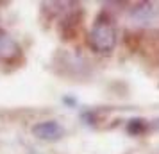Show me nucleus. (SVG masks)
Segmentation results:
<instances>
[{"label":"nucleus","mask_w":159,"mask_h":154,"mask_svg":"<svg viewBox=\"0 0 159 154\" xmlns=\"http://www.w3.org/2000/svg\"><path fill=\"white\" fill-rule=\"evenodd\" d=\"M116 40H118V30H116L115 20L107 13L98 15L88 34V43L91 47V50L107 56L115 50Z\"/></svg>","instance_id":"nucleus-1"},{"label":"nucleus","mask_w":159,"mask_h":154,"mask_svg":"<svg viewBox=\"0 0 159 154\" xmlns=\"http://www.w3.org/2000/svg\"><path fill=\"white\" fill-rule=\"evenodd\" d=\"M130 20H132L134 25L143 27V29L157 27L159 25V4L145 2V4H139L138 7H132Z\"/></svg>","instance_id":"nucleus-2"},{"label":"nucleus","mask_w":159,"mask_h":154,"mask_svg":"<svg viewBox=\"0 0 159 154\" xmlns=\"http://www.w3.org/2000/svg\"><path fill=\"white\" fill-rule=\"evenodd\" d=\"M32 134L43 142H56L65 134V129L57 120H45V122H38L32 127Z\"/></svg>","instance_id":"nucleus-3"},{"label":"nucleus","mask_w":159,"mask_h":154,"mask_svg":"<svg viewBox=\"0 0 159 154\" xmlns=\"http://www.w3.org/2000/svg\"><path fill=\"white\" fill-rule=\"evenodd\" d=\"M20 47L11 36L6 32H0V59L4 61H15L20 56Z\"/></svg>","instance_id":"nucleus-4"},{"label":"nucleus","mask_w":159,"mask_h":154,"mask_svg":"<svg viewBox=\"0 0 159 154\" xmlns=\"http://www.w3.org/2000/svg\"><path fill=\"white\" fill-rule=\"evenodd\" d=\"M147 120H143V118H132V120H129V124H127V131L130 133V134H141V133L147 131Z\"/></svg>","instance_id":"nucleus-5"}]
</instances>
